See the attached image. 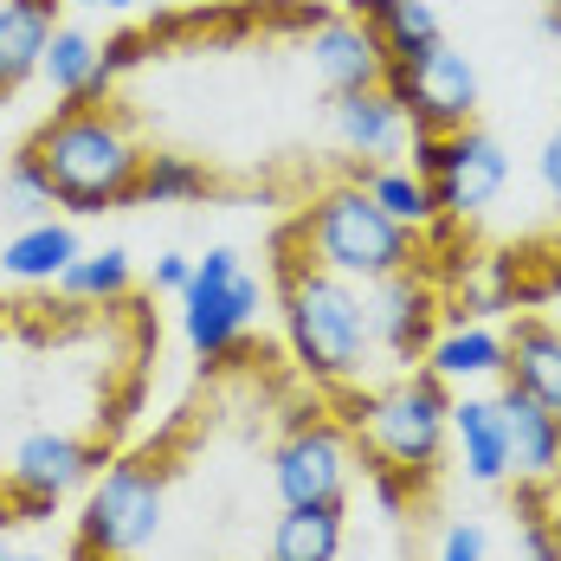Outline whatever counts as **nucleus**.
<instances>
[{
	"mask_svg": "<svg viewBox=\"0 0 561 561\" xmlns=\"http://www.w3.org/2000/svg\"><path fill=\"white\" fill-rule=\"evenodd\" d=\"M39 174L53 181L58 207L78 214H104L116 201H136V174H142V149L129 136V123L98 104H71L65 116H53L33 149H26Z\"/></svg>",
	"mask_w": 561,
	"mask_h": 561,
	"instance_id": "1",
	"label": "nucleus"
},
{
	"mask_svg": "<svg viewBox=\"0 0 561 561\" xmlns=\"http://www.w3.org/2000/svg\"><path fill=\"white\" fill-rule=\"evenodd\" d=\"M284 330H290L297 362L323 381H355L368 362V342H375V323H368V304H362L355 278L323 272L310 259L284 265Z\"/></svg>",
	"mask_w": 561,
	"mask_h": 561,
	"instance_id": "2",
	"label": "nucleus"
},
{
	"mask_svg": "<svg viewBox=\"0 0 561 561\" xmlns=\"http://www.w3.org/2000/svg\"><path fill=\"white\" fill-rule=\"evenodd\" d=\"M297 239H304L310 265L342 272V278H362V284H381V278H393V272L413 265V232L400 220H388V214L368 201V187H330V194L304 214Z\"/></svg>",
	"mask_w": 561,
	"mask_h": 561,
	"instance_id": "3",
	"label": "nucleus"
},
{
	"mask_svg": "<svg viewBox=\"0 0 561 561\" xmlns=\"http://www.w3.org/2000/svg\"><path fill=\"white\" fill-rule=\"evenodd\" d=\"M362 433H368V446H375L381 465H393V471H426L446 451V433H451L446 381L439 375L393 381L388 393H375L362 407Z\"/></svg>",
	"mask_w": 561,
	"mask_h": 561,
	"instance_id": "4",
	"label": "nucleus"
},
{
	"mask_svg": "<svg viewBox=\"0 0 561 561\" xmlns=\"http://www.w3.org/2000/svg\"><path fill=\"white\" fill-rule=\"evenodd\" d=\"M259 317V278L239 265L232 245H214L207 259H194V278L181 290V330H187V348L201 362H220L239 348V336L252 330Z\"/></svg>",
	"mask_w": 561,
	"mask_h": 561,
	"instance_id": "5",
	"label": "nucleus"
},
{
	"mask_svg": "<svg viewBox=\"0 0 561 561\" xmlns=\"http://www.w3.org/2000/svg\"><path fill=\"white\" fill-rule=\"evenodd\" d=\"M169 510V484L156 465L123 458L91 484V504L78 516V549H104V556H136L142 542H156Z\"/></svg>",
	"mask_w": 561,
	"mask_h": 561,
	"instance_id": "6",
	"label": "nucleus"
},
{
	"mask_svg": "<svg viewBox=\"0 0 561 561\" xmlns=\"http://www.w3.org/2000/svg\"><path fill=\"white\" fill-rule=\"evenodd\" d=\"M388 91H393V104L407 111V129L451 136L478 111V65L458 53L451 39H439V46H426L407 65H388Z\"/></svg>",
	"mask_w": 561,
	"mask_h": 561,
	"instance_id": "7",
	"label": "nucleus"
},
{
	"mask_svg": "<svg viewBox=\"0 0 561 561\" xmlns=\"http://www.w3.org/2000/svg\"><path fill=\"white\" fill-rule=\"evenodd\" d=\"M504 181H510L504 142L465 123V129L446 136V162H439V174H433L426 187H433V207H439L446 220H471V214H484V207L504 194Z\"/></svg>",
	"mask_w": 561,
	"mask_h": 561,
	"instance_id": "8",
	"label": "nucleus"
},
{
	"mask_svg": "<svg viewBox=\"0 0 561 561\" xmlns=\"http://www.w3.org/2000/svg\"><path fill=\"white\" fill-rule=\"evenodd\" d=\"M348 465H355V451L336 426H297L272 451V484H278L284 504H342Z\"/></svg>",
	"mask_w": 561,
	"mask_h": 561,
	"instance_id": "9",
	"label": "nucleus"
},
{
	"mask_svg": "<svg viewBox=\"0 0 561 561\" xmlns=\"http://www.w3.org/2000/svg\"><path fill=\"white\" fill-rule=\"evenodd\" d=\"M330 123H336V142L348 156L388 169L393 156L407 149V111L393 104L388 84H368V91H336L330 104Z\"/></svg>",
	"mask_w": 561,
	"mask_h": 561,
	"instance_id": "10",
	"label": "nucleus"
},
{
	"mask_svg": "<svg viewBox=\"0 0 561 561\" xmlns=\"http://www.w3.org/2000/svg\"><path fill=\"white\" fill-rule=\"evenodd\" d=\"M310 65L330 91H368L388 84V46L375 39L368 20H323L310 33Z\"/></svg>",
	"mask_w": 561,
	"mask_h": 561,
	"instance_id": "11",
	"label": "nucleus"
},
{
	"mask_svg": "<svg viewBox=\"0 0 561 561\" xmlns=\"http://www.w3.org/2000/svg\"><path fill=\"white\" fill-rule=\"evenodd\" d=\"M368 323H375V342H388L393 362H413V355L426 348V330H433V290L413 278V265L375 284Z\"/></svg>",
	"mask_w": 561,
	"mask_h": 561,
	"instance_id": "12",
	"label": "nucleus"
},
{
	"mask_svg": "<svg viewBox=\"0 0 561 561\" xmlns=\"http://www.w3.org/2000/svg\"><path fill=\"white\" fill-rule=\"evenodd\" d=\"M497 420H504L510 471H516V478H556V458H561V420L556 413L510 381V388L497 393Z\"/></svg>",
	"mask_w": 561,
	"mask_h": 561,
	"instance_id": "13",
	"label": "nucleus"
},
{
	"mask_svg": "<svg viewBox=\"0 0 561 561\" xmlns=\"http://www.w3.org/2000/svg\"><path fill=\"white\" fill-rule=\"evenodd\" d=\"M91 465H98V451L78 446L71 433H26V439L13 446V471H7V484L65 497V491H78V484L91 478Z\"/></svg>",
	"mask_w": 561,
	"mask_h": 561,
	"instance_id": "14",
	"label": "nucleus"
},
{
	"mask_svg": "<svg viewBox=\"0 0 561 561\" xmlns=\"http://www.w3.org/2000/svg\"><path fill=\"white\" fill-rule=\"evenodd\" d=\"M39 78H46L58 98H65V111H71V104H98V98L111 91L104 46H98L91 33H78V26H53L46 58H39Z\"/></svg>",
	"mask_w": 561,
	"mask_h": 561,
	"instance_id": "15",
	"label": "nucleus"
},
{
	"mask_svg": "<svg viewBox=\"0 0 561 561\" xmlns=\"http://www.w3.org/2000/svg\"><path fill=\"white\" fill-rule=\"evenodd\" d=\"M426 375H439V381H497V375H510V336H497L491 323H458L439 342H426Z\"/></svg>",
	"mask_w": 561,
	"mask_h": 561,
	"instance_id": "16",
	"label": "nucleus"
},
{
	"mask_svg": "<svg viewBox=\"0 0 561 561\" xmlns=\"http://www.w3.org/2000/svg\"><path fill=\"white\" fill-rule=\"evenodd\" d=\"M451 439H458V451H465V471H471L478 484H504V478H510V446H504L497 400H484V393L451 400Z\"/></svg>",
	"mask_w": 561,
	"mask_h": 561,
	"instance_id": "17",
	"label": "nucleus"
},
{
	"mask_svg": "<svg viewBox=\"0 0 561 561\" xmlns=\"http://www.w3.org/2000/svg\"><path fill=\"white\" fill-rule=\"evenodd\" d=\"M78 252H84L78 232L46 214V220H33L26 232H13V239L0 245V272L20 278V284H58V272H65Z\"/></svg>",
	"mask_w": 561,
	"mask_h": 561,
	"instance_id": "18",
	"label": "nucleus"
},
{
	"mask_svg": "<svg viewBox=\"0 0 561 561\" xmlns=\"http://www.w3.org/2000/svg\"><path fill=\"white\" fill-rule=\"evenodd\" d=\"M53 7L58 0H0V91L39 71L53 39Z\"/></svg>",
	"mask_w": 561,
	"mask_h": 561,
	"instance_id": "19",
	"label": "nucleus"
},
{
	"mask_svg": "<svg viewBox=\"0 0 561 561\" xmlns=\"http://www.w3.org/2000/svg\"><path fill=\"white\" fill-rule=\"evenodd\" d=\"M510 381L561 420V330L516 323V336H510Z\"/></svg>",
	"mask_w": 561,
	"mask_h": 561,
	"instance_id": "20",
	"label": "nucleus"
},
{
	"mask_svg": "<svg viewBox=\"0 0 561 561\" xmlns=\"http://www.w3.org/2000/svg\"><path fill=\"white\" fill-rule=\"evenodd\" d=\"M362 7V20L375 26V39L388 46V65H407V58H420L426 46H439L446 33H439V13L426 7V0H355Z\"/></svg>",
	"mask_w": 561,
	"mask_h": 561,
	"instance_id": "21",
	"label": "nucleus"
},
{
	"mask_svg": "<svg viewBox=\"0 0 561 561\" xmlns=\"http://www.w3.org/2000/svg\"><path fill=\"white\" fill-rule=\"evenodd\" d=\"M342 556V504H284L272 529V561H336Z\"/></svg>",
	"mask_w": 561,
	"mask_h": 561,
	"instance_id": "22",
	"label": "nucleus"
},
{
	"mask_svg": "<svg viewBox=\"0 0 561 561\" xmlns=\"http://www.w3.org/2000/svg\"><path fill=\"white\" fill-rule=\"evenodd\" d=\"M58 290L71 304H111L129 290V252L123 245H98V252H78L65 272H58Z\"/></svg>",
	"mask_w": 561,
	"mask_h": 561,
	"instance_id": "23",
	"label": "nucleus"
},
{
	"mask_svg": "<svg viewBox=\"0 0 561 561\" xmlns=\"http://www.w3.org/2000/svg\"><path fill=\"white\" fill-rule=\"evenodd\" d=\"M368 201H375L388 220H400L407 232H420V226L439 220V207H433V187H426L413 169H393V162L368 174Z\"/></svg>",
	"mask_w": 561,
	"mask_h": 561,
	"instance_id": "24",
	"label": "nucleus"
},
{
	"mask_svg": "<svg viewBox=\"0 0 561 561\" xmlns=\"http://www.w3.org/2000/svg\"><path fill=\"white\" fill-rule=\"evenodd\" d=\"M194 194H207V169H201L194 156H142L136 201L169 207V201H194Z\"/></svg>",
	"mask_w": 561,
	"mask_h": 561,
	"instance_id": "25",
	"label": "nucleus"
},
{
	"mask_svg": "<svg viewBox=\"0 0 561 561\" xmlns=\"http://www.w3.org/2000/svg\"><path fill=\"white\" fill-rule=\"evenodd\" d=\"M0 201H7L13 214H26V220H46V214H53V207H58L53 181L39 174V162H33V156H20L13 169L0 174Z\"/></svg>",
	"mask_w": 561,
	"mask_h": 561,
	"instance_id": "26",
	"label": "nucleus"
},
{
	"mask_svg": "<svg viewBox=\"0 0 561 561\" xmlns=\"http://www.w3.org/2000/svg\"><path fill=\"white\" fill-rule=\"evenodd\" d=\"M484 549H491V536L478 523H451L446 542H439V561H484Z\"/></svg>",
	"mask_w": 561,
	"mask_h": 561,
	"instance_id": "27",
	"label": "nucleus"
},
{
	"mask_svg": "<svg viewBox=\"0 0 561 561\" xmlns=\"http://www.w3.org/2000/svg\"><path fill=\"white\" fill-rule=\"evenodd\" d=\"M439 162H446V136H439V129H413V162H407V169L420 174V181H433Z\"/></svg>",
	"mask_w": 561,
	"mask_h": 561,
	"instance_id": "28",
	"label": "nucleus"
},
{
	"mask_svg": "<svg viewBox=\"0 0 561 561\" xmlns=\"http://www.w3.org/2000/svg\"><path fill=\"white\" fill-rule=\"evenodd\" d=\"M187 278H194V259H187V252H162V259H156V290H174V297H181Z\"/></svg>",
	"mask_w": 561,
	"mask_h": 561,
	"instance_id": "29",
	"label": "nucleus"
},
{
	"mask_svg": "<svg viewBox=\"0 0 561 561\" xmlns=\"http://www.w3.org/2000/svg\"><path fill=\"white\" fill-rule=\"evenodd\" d=\"M516 542H523V556H529V561H556V542H549V529H542V516H523V529H516Z\"/></svg>",
	"mask_w": 561,
	"mask_h": 561,
	"instance_id": "30",
	"label": "nucleus"
},
{
	"mask_svg": "<svg viewBox=\"0 0 561 561\" xmlns=\"http://www.w3.org/2000/svg\"><path fill=\"white\" fill-rule=\"evenodd\" d=\"M536 174H542V187H549V201L561 207V129L542 142V162H536Z\"/></svg>",
	"mask_w": 561,
	"mask_h": 561,
	"instance_id": "31",
	"label": "nucleus"
},
{
	"mask_svg": "<svg viewBox=\"0 0 561 561\" xmlns=\"http://www.w3.org/2000/svg\"><path fill=\"white\" fill-rule=\"evenodd\" d=\"M542 33H549V39L561 46V7H549V20H542Z\"/></svg>",
	"mask_w": 561,
	"mask_h": 561,
	"instance_id": "32",
	"label": "nucleus"
},
{
	"mask_svg": "<svg viewBox=\"0 0 561 561\" xmlns=\"http://www.w3.org/2000/svg\"><path fill=\"white\" fill-rule=\"evenodd\" d=\"M78 561H136V556H104V549H78Z\"/></svg>",
	"mask_w": 561,
	"mask_h": 561,
	"instance_id": "33",
	"label": "nucleus"
},
{
	"mask_svg": "<svg viewBox=\"0 0 561 561\" xmlns=\"http://www.w3.org/2000/svg\"><path fill=\"white\" fill-rule=\"evenodd\" d=\"M98 7H111V13H136L142 0H98Z\"/></svg>",
	"mask_w": 561,
	"mask_h": 561,
	"instance_id": "34",
	"label": "nucleus"
},
{
	"mask_svg": "<svg viewBox=\"0 0 561 561\" xmlns=\"http://www.w3.org/2000/svg\"><path fill=\"white\" fill-rule=\"evenodd\" d=\"M0 561H46V556H13V549H7V556H0Z\"/></svg>",
	"mask_w": 561,
	"mask_h": 561,
	"instance_id": "35",
	"label": "nucleus"
},
{
	"mask_svg": "<svg viewBox=\"0 0 561 561\" xmlns=\"http://www.w3.org/2000/svg\"><path fill=\"white\" fill-rule=\"evenodd\" d=\"M7 523H13V516H0V536H7ZM0 556H7V542H0Z\"/></svg>",
	"mask_w": 561,
	"mask_h": 561,
	"instance_id": "36",
	"label": "nucleus"
},
{
	"mask_svg": "<svg viewBox=\"0 0 561 561\" xmlns=\"http://www.w3.org/2000/svg\"><path fill=\"white\" fill-rule=\"evenodd\" d=\"M71 7H98V0H71Z\"/></svg>",
	"mask_w": 561,
	"mask_h": 561,
	"instance_id": "37",
	"label": "nucleus"
},
{
	"mask_svg": "<svg viewBox=\"0 0 561 561\" xmlns=\"http://www.w3.org/2000/svg\"><path fill=\"white\" fill-rule=\"evenodd\" d=\"M556 484H561V458H556Z\"/></svg>",
	"mask_w": 561,
	"mask_h": 561,
	"instance_id": "38",
	"label": "nucleus"
},
{
	"mask_svg": "<svg viewBox=\"0 0 561 561\" xmlns=\"http://www.w3.org/2000/svg\"><path fill=\"white\" fill-rule=\"evenodd\" d=\"M549 7H561V0H549Z\"/></svg>",
	"mask_w": 561,
	"mask_h": 561,
	"instance_id": "39",
	"label": "nucleus"
},
{
	"mask_svg": "<svg viewBox=\"0 0 561 561\" xmlns=\"http://www.w3.org/2000/svg\"><path fill=\"white\" fill-rule=\"evenodd\" d=\"M0 491H7V484H0Z\"/></svg>",
	"mask_w": 561,
	"mask_h": 561,
	"instance_id": "40",
	"label": "nucleus"
}]
</instances>
